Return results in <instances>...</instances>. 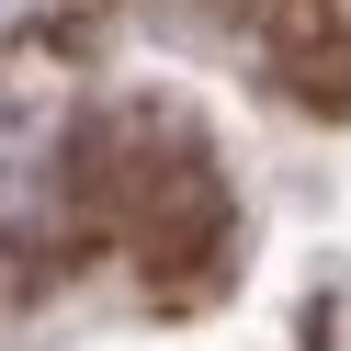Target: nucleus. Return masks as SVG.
<instances>
[{"label":"nucleus","instance_id":"1","mask_svg":"<svg viewBox=\"0 0 351 351\" xmlns=\"http://www.w3.org/2000/svg\"><path fill=\"white\" fill-rule=\"evenodd\" d=\"M125 215H136L147 261H170L182 238H215V170L193 136H159V125H136V159H125Z\"/></svg>","mask_w":351,"mask_h":351}]
</instances>
